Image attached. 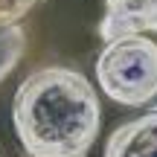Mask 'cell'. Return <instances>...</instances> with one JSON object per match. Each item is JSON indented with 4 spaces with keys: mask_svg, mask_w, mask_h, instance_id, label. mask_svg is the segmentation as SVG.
<instances>
[{
    "mask_svg": "<svg viewBox=\"0 0 157 157\" xmlns=\"http://www.w3.org/2000/svg\"><path fill=\"white\" fill-rule=\"evenodd\" d=\"M12 125L26 157H87L102 128V105L78 70L41 67L17 84Z\"/></svg>",
    "mask_w": 157,
    "mask_h": 157,
    "instance_id": "1",
    "label": "cell"
},
{
    "mask_svg": "<svg viewBox=\"0 0 157 157\" xmlns=\"http://www.w3.org/2000/svg\"><path fill=\"white\" fill-rule=\"evenodd\" d=\"M96 84L117 105H148L157 96V41L146 32L108 41L96 58Z\"/></svg>",
    "mask_w": 157,
    "mask_h": 157,
    "instance_id": "2",
    "label": "cell"
},
{
    "mask_svg": "<svg viewBox=\"0 0 157 157\" xmlns=\"http://www.w3.org/2000/svg\"><path fill=\"white\" fill-rule=\"evenodd\" d=\"M134 32L157 35V0H105L99 38L108 44L119 35Z\"/></svg>",
    "mask_w": 157,
    "mask_h": 157,
    "instance_id": "3",
    "label": "cell"
},
{
    "mask_svg": "<svg viewBox=\"0 0 157 157\" xmlns=\"http://www.w3.org/2000/svg\"><path fill=\"white\" fill-rule=\"evenodd\" d=\"M102 157H157V111L117 125Z\"/></svg>",
    "mask_w": 157,
    "mask_h": 157,
    "instance_id": "4",
    "label": "cell"
},
{
    "mask_svg": "<svg viewBox=\"0 0 157 157\" xmlns=\"http://www.w3.org/2000/svg\"><path fill=\"white\" fill-rule=\"evenodd\" d=\"M23 50H26V32L21 29V23H12V26L0 29V82L15 70Z\"/></svg>",
    "mask_w": 157,
    "mask_h": 157,
    "instance_id": "5",
    "label": "cell"
},
{
    "mask_svg": "<svg viewBox=\"0 0 157 157\" xmlns=\"http://www.w3.org/2000/svg\"><path fill=\"white\" fill-rule=\"evenodd\" d=\"M41 3H47V0H0V29L12 26V23H21Z\"/></svg>",
    "mask_w": 157,
    "mask_h": 157,
    "instance_id": "6",
    "label": "cell"
}]
</instances>
